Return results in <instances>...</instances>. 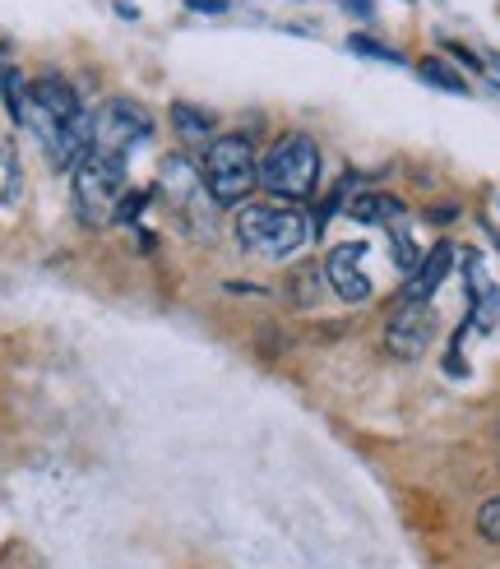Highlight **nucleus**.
<instances>
[{"mask_svg":"<svg viewBox=\"0 0 500 569\" xmlns=\"http://www.w3.org/2000/svg\"><path fill=\"white\" fill-rule=\"evenodd\" d=\"M204 194L209 204L218 209H241L246 194L260 186V158H256V144L246 134H218L209 153H204Z\"/></svg>","mask_w":500,"mask_h":569,"instance_id":"f257e3e1","label":"nucleus"},{"mask_svg":"<svg viewBox=\"0 0 500 569\" xmlns=\"http://www.w3.org/2000/svg\"><path fill=\"white\" fill-rule=\"evenodd\" d=\"M316 222L301 209H269V204H241L237 209V241L246 250H260L269 260H288L311 241Z\"/></svg>","mask_w":500,"mask_h":569,"instance_id":"f03ea898","label":"nucleus"},{"mask_svg":"<svg viewBox=\"0 0 500 569\" xmlns=\"http://www.w3.org/2000/svg\"><path fill=\"white\" fill-rule=\"evenodd\" d=\"M320 181V149L311 134H283L260 158V186L278 199H306Z\"/></svg>","mask_w":500,"mask_h":569,"instance_id":"7ed1b4c3","label":"nucleus"},{"mask_svg":"<svg viewBox=\"0 0 500 569\" xmlns=\"http://www.w3.org/2000/svg\"><path fill=\"white\" fill-rule=\"evenodd\" d=\"M74 213L89 222V227H102L111 213H117V199H121V186H126V158H107V153H83L74 162Z\"/></svg>","mask_w":500,"mask_h":569,"instance_id":"20e7f679","label":"nucleus"},{"mask_svg":"<svg viewBox=\"0 0 500 569\" xmlns=\"http://www.w3.org/2000/svg\"><path fill=\"white\" fill-rule=\"evenodd\" d=\"M153 139V117L130 98H107L93 111V139L89 149L107 153V158H126L134 144H149Z\"/></svg>","mask_w":500,"mask_h":569,"instance_id":"39448f33","label":"nucleus"},{"mask_svg":"<svg viewBox=\"0 0 500 569\" xmlns=\"http://www.w3.org/2000/svg\"><path fill=\"white\" fill-rule=\"evenodd\" d=\"M431 333H436V320L422 301H399L394 306V320L384 329V348L394 357H422L431 348Z\"/></svg>","mask_w":500,"mask_h":569,"instance_id":"423d86ee","label":"nucleus"},{"mask_svg":"<svg viewBox=\"0 0 500 569\" xmlns=\"http://www.w3.org/2000/svg\"><path fill=\"white\" fill-rule=\"evenodd\" d=\"M361 260H367V246H357V241L333 246L329 260H324V282H329V288L339 292V301H348V306H357V301L371 297V278H367V269H361Z\"/></svg>","mask_w":500,"mask_h":569,"instance_id":"0eeeda50","label":"nucleus"},{"mask_svg":"<svg viewBox=\"0 0 500 569\" xmlns=\"http://www.w3.org/2000/svg\"><path fill=\"white\" fill-rule=\"evenodd\" d=\"M450 269H454V246H450V241H440L431 254H422V264L408 273L399 301H422V306H427V301L440 292V282L450 278Z\"/></svg>","mask_w":500,"mask_h":569,"instance_id":"6e6552de","label":"nucleus"},{"mask_svg":"<svg viewBox=\"0 0 500 569\" xmlns=\"http://www.w3.org/2000/svg\"><path fill=\"white\" fill-rule=\"evenodd\" d=\"M357 222H394V218H403V199H394V194H376V190H361V194H352L348 204H343Z\"/></svg>","mask_w":500,"mask_h":569,"instance_id":"1a4fd4ad","label":"nucleus"},{"mask_svg":"<svg viewBox=\"0 0 500 569\" xmlns=\"http://www.w3.org/2000/svg\"><path fill=\"white\" fill-rule=\"evenodd\" d=\"M417 74H422L427 83H436V89H444V93H468L463 74H459V70H450V61H440V56H427V61L417 66Z\"/></svg>","mask_w":500,"mask_h":569,"instance_id":"9d476101","label":"nucleus"},{"mask_svg":"<svg viewBox=\"0 0 500 569\" xmlns=\"http://www.w3.org/2000/svg\"><path fill=\"white\" fill-rule=\"evenodd\" d=\"M172 121H177V130L186 139H213V117H209V111H200V107H190V102L172 107Z\"/></svg>","mask_w":500,"mask_h":569,"instance_id":"9b49d317","label":"nucleus"},{"mask_svg":"<svg viewBox=\"0 0 500 569\" xmlns=\"http://www.w3.org/2000/svg\"><path fill=\"white\" fill-rule=\"evenodd\" d=\"M348 51L371 56V61H384V66H403V56H399L394 47H384V42H376V38H361V33L348 38Z\"/></svg>","mask_w":500,"mask_h":569,"instance_id":"f8f14e48","label":"nucleus"},{"mask_svg":"<svg viewBox=\"0 0 500 569\" xmlns=\"http://www.w3.org/2000/svg\"><path fill=\"white\" fill-rule=\"evenodd\" d=\"M478 532H482V542H500V496H491L478 509Z\"/></svg>","mask_w":500,"mask_h":569,"instance_id":"ddd939ff","label":"nucleus"},{"mask_svg":"<svg viewBox=\"0 0 500 569\" xmlns=\"http://www.w3.org/2000/svg\"><path fill=\"white\" fill-rule=\"evenodd\" d=\"M394 260H399V273H412L422 264V254H417V241L408 232H394Z\"/></svg>","mask_w":500,"mask_h":569,"instance_id":"4468645a","label":"nucleus"},{"mask_svg":"<svg viewBox=\"0 0 500 569\" xmlns=\"http://www.w3.org/2000/svg\"><path fill=\"white\" fill-rule=\"evenodd\" d=\"M149 209V190H139V194H121V204H117V213H111V218H117V222H130L134 213H144Z\"/></svg>","mask_w":500,"mask_h":569,"instance_id":"2eb2a0df","label":"nucleus"},{"mask_svg":"<svg viewBox=\"0 0 500 569\" xmlns=\"http://www.w3.org/2000/svg\"><path fill=\"white\" fill-rule=\"evenodd\" d=\"M186 10H194V14H228L232 0H186Z\"/></svg>","mask_w":500,"mask_h":569,"instance_id":"dca6fc26","label":"nucleus"},{"mask_svg":"<svg viewBox=\"0 0 500 569\" xmlns=\"http://www.w3.org/2000/svg\"><path fill=\"white\" fill-rule=\"evenodd\" d=\"M343 6H348L357 19H367V14H371V0H343Z\"/></svg>","mask_w":500,"mask_h":569,"instance_id":"f3484780","label":"nucleus"}]
</instances>
